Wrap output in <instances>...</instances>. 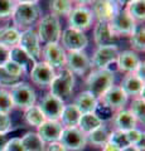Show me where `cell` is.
I'll return each mask as SVG.
<instances>
[{
  "label": "cell",
  "mask_w": 145,
  "mask_h": 151,
  "mask_svg": "<svg viewBox=\"0 0 145 151\" xmlns=\"http://www.w3.org/2000/svg\"><path fill=\"white\" fill-rule=\"evenodd\" d=\"M12 119L9 113H1L0 112V134L6 135L8 132L12 131Z\"/></svg>",
  "instance_id": "39"
},
{
  "label": "cell",
  "mask_w": 145,
  "mask_h": 151,
  "mask_svg": "<svg viewBox=\"0 0 145 151\" xmlns=\"http://www.w3.org/2000/svg\"><path fill=\"white\" fill-rule=\"evenodd\" d=\"M133 74L136 76V77H138L139 79H141V81H144V74H145V63L143 62V60L138 64V67L135 68V70L133 72Z\"/></svg>",
  "instance_id": "43"
},
{
  "label": "cell",
  "mask_w": 145,
  "mask_h": 151,
  "mask_svg": "<svg viewBox=\"0 0 145 151\" xmlns=\"http://www.w3.org/2000/svg\"><path fill=\"white\" fill-rule=\"evenodd\" d=\"M59 142L64 146L67 151H79L83 150L87 145L86 135L77 126L63 127L59 136Z\"/></svg>",
  "instance_id": "8"
},
{
  "label": "cell",
  "mask_w": 145,
  "mask_h": 151,
  "mask_svg": "<svg viewBox=\"0 0 145 151\" xmlns=\"http://www.w3.org/2000/svg\"><path fill=\"white\" fill-rule=\"evenodd\" d=\"M119 52V47L115 43L97 47L95 53L92 54V58H90L91 67L95 69H109L110 65L116 63Z\"/></svg>",
  "instance_id": "6"
},
{
  "label": "cell",
  "mask_w": 145,
  "mask_h": 151,
  "mask_svg": "<svg viewBox=\"0 0 145 151\" xmlns=\"http://www.w3.org/2000/svg\"><path fill=\"white\" fill-rule=\"evenodd\" d=\"M6 142H8V137H6V135L0 134V151H4V150H5Z\"/></svg>",
  "instance_id": "45"
},
{
  "label": "cell",
  "mask_w": 145,
  "mask_h": 151,
  "mask_svg": "<svg viewBox=\"0 0 145 151\" xmlns=\"http://www.w3.org/2000/svg\"><path fill=\"white\" fill-rule=\"evenodd\" d=\"M101 149H102V151H120L118 147H115V146L111 145L110 142H106Z\"/></svg>",
  "instance_id": "46"
},
{
  "label": "cell",
  "mask_w": 145,
  "mask_h": 151,
  "mask_svg": "<svg viewBox=\"0 0 145 151\" xmlns=\"http://www.w3.org/2000/svg\"><path fill=\"white\" fill-rule=\"evenodd\" d=\"M131 1H134V0H118V4H119L120 8H123V6L125 8L129 3H131Z\"/></svg>",
  "instance_id": "49"
},
{
  "label": "cell",
  "mask_w": 145,
  "mask_h": 151,
  "mask_svg": "<svg viewBox=\"0 0 145 151\" xmlns=\"http://www.w3.org/2000/svg\"><path fill=\"white\" fill-rule=\"evenodd\" d=\"M128 94H126L120 86H111L107 91L102 94L99 102H101L105 107L110 108L112 112L124 110L128 103Z\"/></svg>",
  "instance_id": "15"
},
{
  "label": "cell",
  "mask_w": 145,
  "mask_h": 151,
  "mask_svg": "<svg viewBox=\"0 0 145 151\" xmlns=\"http://www.w3.org/2000/svg\"><path fill=\"white\" fill-rule=\"evenodd\" d=\"M73 86H74V74L69 72L67 68H62L59 69L58 73H56L53 81L50 82L49 93H52L53 96L64 101L72 94Z\"/></svg>",
  "instance_id": "4"
},
{
  "label": "cell",
  "mask_w": 145,
  "mask_h": 151,
  "mask_svg": "<svg viewBox=\"0 0 145 151\" xmlns=\"http://www.w3.org/2000/svg\"><path fill=\"white\" fill-rule=\"evenodd\" d=\"M121 89L131 97H144V81L139 79L133 73H128L120 84Z\"/></svg>",
  "instance_id": "20"
},
{
  "label": "cell",
  "mask_w": 145,
  "mask_h": 151,
  "mask_svg": "<svg viewBox=\"0 0 145 151\" xmlns=\"http://www.w3.org/2000/svg\"><path fill=\"white\" fill-rule=\"evenodd\" d=\"M115 74L110 69H93L86 78V87L97 100H100L111 86H114Z\"/></svg>",
  "instance_id": "2"
},
{
  "label": "cell",
  "mask_w": 145,
  "mask_h": 151,
  "mask_svg": "<svg viewBox=\"0 0 145 151\" xmlns=\"http://www.w3.org/2000/svg\"><path fill=\"white\" fill-rule=\"evenodd\" d=\"M40 58H43L42 60L49 64L52 68L62 69L66 63V50L59 43H48L42 48Z\"/></svg>",
  "instance_id": "11"
},
{
  "label": "cell",
  "mask_w": 145,
  "mask_h": 151,
  "mask_svg": "<svg viewBox=\"0 0 145 151\" xmlns=\"http://www.w3.org/2000/svg\"><path fill=\"white\" fill-rule=\"evenodd\" d=\"M40 0H14L15 4H38Z\"/></svg>",
  "instance_id": "48"
},
{
  "label": "cell",
  "mask_w": 145,
  "mask_h": 151,
  "mask_svg": "<svg viewBox=\"0 0 145 151\" xmlns=\"http://www.w3.org/2000/svg\"><path fill=\"white\" fill-rule=\"evenodd\" d=\"M4 151H24V147H23V144L19 137H13L8 140Z\"/></svg>",
  "instance_id": "40"
},
{
  "label": "cell",
  "mask_w": 145,
  "mask_h": 151,
  "mask_svg": "<svg viewBox=\"0 0 145 151\" xmlns=\"http://www.w3.org/2000/svg\"><path fill=\"white\" fill-rule=\"evenodd\" d=\"M64 68L77 76H83L91 68V59L85 50L66 52V63Z\"/></svg>",
  "instance_id": "12"
},
{
  "label": "cell",
  "mask_w": 145,
  "mask_h": 151,
  "mask_svg": "<svg viewBox=\"0 0 145 151\" xmlns=\"http://www.w3.org/2000/svg\"><path fill=\"white\" fill-rule=\"evenodd\" d=\"M111 120L115 126V130L124 131V132L135 129L138 125V121L135 120V117L130 113L129 110H125V108L120 111H116L115 115L111 117Z\"/></svg>",
  "instance_id": "22"
},
{
  "label": "cell",
  "mask_w": 145,
  "mask_h": 151,
  "mask_svg": "<svg viewBox=\"0 0 145 151\" xmlns=\"http://www.w3.org/2000/svg\"><path fill=\"white\" fill-rule=\"evenodd\" d=\"M102 125H104V121H102L95 112H90V113H82L78 120L77 127L85 135H87V134H90V132H92L93 130L99 129Z\"/></svg>",
  "instance_id": "25"
},
{
  "label": "cell",
  "mask_w": 145,
  "mask_h": 151,
  "mask_svg": "<svg viewBox=\"0 0 145 151\" xmlns=\"http://www.w3.org/2000/svg\"><path fill=\"white\" fill-rule=\"evenodd\" d=\"M9 94H10L13 106L20 108V110H25V108L35 105L37 102L35 91L25 82H15L12 84Z\"/></svg>",
  "instance_id": "5"
},
{
  "label": "cell",
  "mask_w": 145,
  "mask_h": 151,
  "mask_svg": "<svg viewBox=\"0 0 145 151\" xmlns=\"http://www.w3.org/2000/svg\"><path fill=\"white\" fill-rule=\"evenodd\" d=\"M54 76H56V69L50 67L49 64H47L45 62H43V60H38L29 72L32 83H34L35 86L40 88L49 87Z\"/></svg>",
  "instance_id": "16"
},
{
  "label": "cell",
  "mask_w": 145,
  "mask_h": 151,
  "mask_svg": "<svg viewBox=\"0 0 145 151\" xmlns=\"http://www.w3.org/2000/svg\"><path fill=\"white\" fill-rule=\"evenodd\" d=\"M91 5L90 9L95 20L104 23H109L121 9L115 0H93Z\"/></svg>",
  "instance_id": "13"
},
{
  "label": "cell",
  "mask_w": 145,
  "mask_h": 151,
  "mask_svg": "<svg viewBox=\"0 0 145 151\" xmlns=\"http://www.w3.org/2000/svg\"><path fill=\"white\" fill-rule=\"evenodd\" d=\"M24 120L29 126L39 127L45 121L43 112L40 111L38 105H33L24 110Z\"/></svg>",
  "instance_id": "30"
},
{
  "label": "cell",
  "mask_w": 145,
  "mask_h": 151,
  "mask_svg": "<svg viewBox=\"0 0 145 151\" xmlns=\"http://www.w3.org/2000/svg\"><path fill=\"white\" fill-rule=\"evenodd\" d=\"M35 32L40 43H59L61 33H62L59 18L52 15V14H47V15L42 17L38 20V27H37Z\"/></svg>",
  "instance_id": "3"
},
{
  "label": "cell",
  "mask_w": 145,
  "mask_h": 151,
  "mask_svg": "<svg viewBox=\"0 0 145 151\" xmlns=\"http://www.w3.org/2000/svg\"><path fill=\"white\" fill-rule=\"evenodd\" d=\"M9 59L15 62L17 64H19L20 67L24 69L25 73H29L32 68L34 67V64L37 63V60L34 58H32L29 54H27L22 48H19L18 45L12 47L10 48V54H9Z\"/></svg>",
  "instance_id": "24"
},
{
  "label": "cell",
  "mask_w": 145,
  "mask_h": 151,
  "mask_svg": "<svg viewBox=\"0 0 145 151\" xmlns=\"http://www.w3.org/2000/svg\"><path fill=\"white\" fill-rule=\"evenodd\" d=\"M68 19V28L83 32L90 29L95 23V18L88 6H73L71 13L67 15Z\"/></svg>",
  "instance_id": "9"
},
{
  "label": "cell",
  "mask_w": 145,
  "mask_h": 151,
  "mask_svg": "<svg viewBox=\"0 0 145 151\" xmlns=\"http://www.w3.org/2000/svg\"><path fill=\"white\" fill-rule=\"evenodd\" d=\"M15 5L14 0H0V19L10 18Z\"/></svg>",
  "instance_id": "38"
},
{
  "label": "cell",
  "mask_w": 145,
  "mask_h": 151,
  "mask_svg": "<svg viewBox=\"0 0 145 151\" xmlns=\"http://www.w3.org/2000/svg\"><path fill=\"white\" fill-rule=\"evenodd\" d=\"M107 142H110L111 145H114L115 147H118L119 150L126 147L129 144L128 136H126V132L124 131H119V130H114L112 132H109V140Z\"/></svg>",
  "instance_id": "35"
},
{
  "label": "cell",
  "mask_w": 145,
  "mask_h": 151,
  "mask_svg": "<svg viewBox=\"0 0 145 151\" xmlns=\"http://www.w3.org/2000/svg\"><path fill=\"white\" fill-rule=\"evenodd\" d=\"M44 151H67V150L64 149V146L59 141H54V142L48 144V146L45 147Z\"/></svg>",
  "instance_id": "42"
},
{
  "label": "cell",
  "mask_w": 145,
  "mask_h": 151,
  "mask_svg": "<svg viewBox=\"0 0 145 151\" xmlns=\"http://www.w3.org/2000/svg\"><path fill=\"white\" fill-rule=\"evenodd\" d=\"M73 6H87V5H91L93 0H71Z\"/></svg>",
  "instance_id": "44"
},
{
  "label": "cell",
  "mask_w": 145,
  "mask_h": 151,
  "mask_svg": "<svg viewBox=\"0 0 145 151\" xmlns=\"http://www.w3.org/2000/svg\"><path fill=\"white\" fill-rule=\"evenodd\" d=\"M124 9L136 23L144 22V19H145V0H134V1L129 3Z\"/></svg>",
  "instance_id": "32"
},
{
  "label": "cell",
  "mask_w": 145,
  "mask_h": 151,
  "mask_svg": "<svg viewBox=\"0 0 145 151\" xmlns=\"http://www.w3.org/2000/svg\"><path fill=\"white\" fill-rule=\"evenodd\" d=\"M126 136H128L129 144L136 145L138 147H140L144 151V132L141 130H139L138 127H135V129L126 131Z\"/></svg>",
  "instance_id": "36"
},
{
  "label": "cell",
  "mask_w": 145,
  "mask_h": 151,
  "mask_svg": "<svg viewBox=\"0 0 145 151\" xmlns=\"http://www.w3.org/2000/svg\"><path fill=\"white\" fill-rule=\"evenodd\" d=\"M9 54H10V48H8L4 44H0V68L9 60Z\"/></svg>",
  "instance_id": "41"
},
{
  "label": "cell",
  "mask_w": 145,
  "mask_h": 151,
  "mask_svg": "<svg viewBox=\"0 0 145 151\" xmlns=\"http://www.w3.org/2000/svg\"><path fill=\"white\" fill-rule=\"evenodd\" d=\"M79 117H81V112L77 110V107L73 103H71V105H64L58 121L63 127H72L77 126Z\"/></svg>",
  "instance_id": "26"
},
{
  "label": "cell",
  "mask_w": 145,
  "mask_h": 151,
  "mask_svg": "<svg viewBox=\"0 0 145 151\" xmlns=\"http://www.w3.org/2000/svg\"><path fill=\"white\" fill-rule=\"evenodd\" d=\"M93 39L97 47L100 45H107V44H114V40L116 37L114 35L109 23L104 22H96L93 25Z\"/></svg>",
  "instance_id": "21"
},
{
  "label": "cell",
  "mask_w": 145,
  "mask_h": 151,
  "mask_svg": "<svg viewBox=\"0 0 145 151\" xmlns=\"http://www.w3.org/2000/svg\"><path fill=\"white\" fill-rule=\"evenodd\" d=\"M18 47L22 48L27 54H29L32 58H34L37 62L40 60V53H42V45L40 40L37 32L34 29H27L20 32V38Z\"/></svg>",
  "instance_id": "14"
},
{
  "label": "cell",
  "mask_w": 145,
  "mask_h": 151,
  "mask_svg": "<svg viewBox=\"0 0 145 151\" xmlns=\"http://www.w3.org/2000/svg\"><path fill=\"white\" fill-rule=\"evenodd\" d=\"M73 4L71 0H49V14L54 17H67L71 13Z\"/></svg>",
  "instance_id": "29"
},
{
  "label": "cell",
  "mask_w": 145,
  "mask_h": 151,
  "mask_svg": "<svg viewBox=\"0 0 145 151\" xmlns=\"http://www.w3.org/2000/svg\"><path fill=\"white\" fill-rule=\"evenodd\" d=\"M130 113L135 117V120L140 124H144L145 121V101L144 97H134V100L130 103L129 108Z\"/></svg>",
  "instance_id": "34"
},
{
  "label": "cell",
  "mask_w": 145,
  "mask_h": 151,
  "mask_svg": "<svg viewBox=\"0 0 145 151\" xmlns=\"http://www.w3.org/2000/svg\"><path fill=\"white\" fill-rule=\"evenodd\" d=\"M141 62L140 57L134 50H123L119 52L116 58V68L124 73H133L138 64Z\"/></svg>",
  "instance_id": "19"
},
{
  "label": "cell",
  "mask_w": 145,
  "mask_h": 151,
  "mask_svg": "<svg viewBox=\"0 0 145 151\" xmlns=\"http://www.w3.org/2000/svg\"><path fill=\"white\" fill-rule=\"evenodd\" d=\"M24 151H44L45 142L39 137L37 132H27V134L20 139Z\"/></svg>",
  "instance_id": "27"
},
{
  "label": "cell",
  "mask_w": 145,
  "mask_h": 151,
  "mask_svg": "<svg viewBox=\"0 0 145 151\" xmlns=\"http://www.w3.org/2000/svg\"><path fill=\"white\" fill-rule=\"evenodd\" d=\"M40 13L38 4H17L10 17L13 27L20 32L32 29V27L39 20Z\"/></svg>",
  "instance_id": "1"
},
{
  "label": "cell",
  "mask_w": 145,
  "mask_h": 151,
  "mask_svg": "<svg viewBox=\"0 0 145 151\" xmlns=\"http://www.w3.org/2000/svg\"><path fill=\"white\" fill-rule=\"evenodd\" d=\"M38 131L37 134L39 137L44 141L45 144H50L54 141L59 140L61 132L63 130V126L59 121H52V120H45L39 127H37Z\"/></svg>",
  "instance_id": "18"
},
{
  "label": "cell",
  "mask_w": 145,
  "mask_h": 151,
  "mask_svg": "<svg viewBox=\"0 0 145 151\" xmlns=\"http://www.w3.org/2000/svg\"><path fill=\"white\" fill-rule=\"evenodd\" d=\"M99 100L93 96L92 93L88 91H83L78 94L74 100L73 105L77 107V110L82 113H90V112H95L97 106H99Z\"/></svg>",
  "instance_id": "23"
},
{
  "label": "cell",
  "mask_w": 145,
  "mask_h": 151,
  "mask_svg": "<svg viewBox=\"0 0 145 151\" xmlns=\"http://www.w3.org/2000/svg\"><path fill=\"white\" fill-rule=\"evenodd\" d=\"M112 33L116 38L119 37H130L136 29L138 23L125 12V9L120 10L115 14V17L109 22Z\"/></svg>",
  "instance_id": "7"
},
{
  "label": "cell",
  "mask_w": 145,
  "mask_h": 151,
  "mask_svg": "<svg viewBox=\"0 0 145 151\" xmlns=\"http://www.w3.org/2000/svg\"><path fill=\"white\" fill-rule=\"evenodd\" d=\"M120 151H143V150L140 149V147H138L136 145H131V144H130V145L126 146V147L121 149Z\"/></svg>",
  "instance_id": "47"
},
{
  "label": "cell",
  "mask_w": 145,
  "mask_h": 151,
  "mask_svg": "<svg viewBox=\"0 0 145 151\" xmlns=\"http://www.w3.org/2000/svg\"><path fill=\"white\" fill-rule=\"evenodd\" d=\"M86 139H87V142H90L95 147H102L107 142V140H109V131H107L105 125H102L99 129L87 134Z\"/></svg>",
  "instance_id": "31"
},
{
  "label": "cell",
  "mask_w": 145,
  "mask_h": 151,
  "mask_svg": "<svg viewBox=\"0 0 145 151\" xmlns=\"http://www.w3.org/2000/svg\"><path fill=\"white\" fill-rule=\"evenodd\" d=\"M13 102L10 98L9 91L5 88H0V112L1 113H9L13 110Z\"/></svg>",
  "instance_id": "37"
},
{
  "label": "cell",
  "mask_w": 145,
  "mask_h": 151,
  "mask_svg": "<svg viewBox=\"0 0 145 151\" xmlns=\"http://www.w3.org/2000/svg\"><path fill=\"white\" fill-rule=\"evenodd\" d=\"M20 30H18L15 27L9 25L0 28V44L6 45L8 48L15 47L19 43Z\"/></svg>",
  "instance_id": "28"
},
{
  "label": "cell",
  "mask_w": 145,
  "mask_h": 151,
  "mask_svg": "<svg viewBox=\"0 0 145 151\" xmlns=\"http://www.w3.org/2000/svg\"><path fill=\"white\" fill-rule=\"evenodd\" d=\"M130 45L134 52H144L145 50V28L141 24H138L136 29L130 35Z\"/></svg>",
  "instance_id": "33"
},
{
  "label": "cell",
  "mask_w": 145,
  "mask_h": 151,
  "mask_svg": "<svg viewBox=\"0 0 145 151\" xmlns=\"http://www.w3.org/2000/svg\"><path fill=\"white\" fill-rule=\"evenodd\" d=\"M61 42L63 49L66 52H79L85 50L88 45V38L83 32H79L72 28L62 30L61 33Z\"/></svg>",
  "instance_id": "10"
},
{
  "label": "cell",
  "mask_w": 145,
  "mask_h": 151,
  "mask_svg": "<svg viewBox=\"0 0 145 151\" xmlns=\"http://www.w3.org/2000/svg\"><path fill=\"white\" fill-rule=\"evenodd\" d=\"M38 106L40 108V111L43 112L45 120L58 121L63 107H64V101L53 96L52 93H47V94H44V97L42 98V101Z\"/></svg>",
  "instance_id": "17"
}]
</instances>
